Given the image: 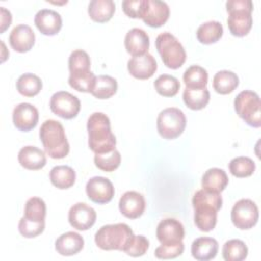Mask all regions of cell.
<instances>
[{
	"label": "cell",
	"instance_id": "obj_9",
	"mask_svg": "<svg viewBox=\"0 0 261 261\" xmlns=\"http://www.w3.org/2000/svg\"><path fill=\"white\" fill-rule=\"evenodd\" d=\"M156 237L161 245H175L182 242L185 238V227L182 223L175 218H164L157 225Z\"/></svg>",
	"mask_w": 261,
	"mask_h": 261
},
{
	"label": "cell",
	"instance_id": "obj_16",
	"mask_svg": "<svg viewBox=\"0 0 261 261\" xmlns=\"http://www.w3.org/2000/svg\"><path fill=\"white\" fill-rule=\"evenodd\" d=\"M37 29L46 36L56 35L62 27L61 15L53 9H41L35 15Z\"/></svg>",
	"mask_w": 261,
	"mask_h": 261
},
{
	"label": "cell",
	"instance_id": "obj_46",
	"mask_svg": "<svg viewBox=\"0 0 261 261\" xmlns=\"http://www.w3.org/2000/svg\"><path fill=\"white\" fill-rule=\"evenodd\" d=\"M0 15H1V29L0 32L3 33L11 23L12 16L9 10H7L5 7H0Z\"/></svg>",
	"mask_w": 261,
	"mask_h": 261
},
{
	"label": "cell",
	"instance_id": "obj_41",
	"mask_svg": "<svg viewBox=\"0 0 261 261\" xmlns=\"http://www.w3.org/2000/svg\"><path fill=\"white\" fill-rule=\"evenodd\" d=\"M90 66H91V60L86 51L77 49L70 53L68 58L69 72L90 70Z\"/></svg>",
	"mask_w": 261,
	"mask_h": 261
},
{
	"label": "cell",
	"instance_id": "obj_2",
	"mask_svg": "<svg viewBox=\"0 0 261 261\" xmlns=\"http://www.w3.org/2000/svg\"><path fill=\"white\" fill-rule=\"evenodd\" d=\"M40 140L45 152L53 159H62L69 152V143L66 139L63 125L54 119L45 120L39 132Z\"/></svg>",
	"mask_w": 261,
	"mask_h": 261
},
{
	"label": "cell",
	"instance_id": "obj_37",
	"mask_svg": "<svg viewBox=\"0 0 261 261\" xmlns=\"http://www.w3.org/2000/svg\"><path fill=\"white\" fill-rule=\"evenodd\" d=\"M94 162L99 169L103 171L111 172V171H114L120 165L121 156H120V153L116 149H114L107 153L95 154Z\"/></svg>",
	"mask_w": 261,
	"mask_h": 261
},
{
	"label": "cell",
	"instance_id": "obj_12",
	"mask_svg": "<svg viewBox=\"0 0 261 261\" xmlns=\"http://www.w3.org/2000/svg\"><path fill=\"white\" fill-rule=\"evenodd\" d=\"M39 120L38 109L30 103H19L12 111L14 126L21 132H29L36 127Z\"/></svg>",
	"mask_w": 261,
	"mask_h": 261
},
{
	"label": "cell",
	"instance_id": "obj_19",
	"mask_svg": "<svg viewBox=\"0 0 261 261\" xmlns=\"http://www.w3.org/2000/svg\"><path fill=\"white\" fill-rule=\"evenodd\" d=\"M253 24L252 12L247 10H232L228 12L227 27L229 32L237 37L246 36Z\"/></svg>",
	"mask_w": 261,
	"mask_h": 261
},
{
	"label": "cell",
	"instance_id": "obj_8",
	"mask_svg": "<svg viewBox=\"0 0 261 261\" xmlns=\"http://www.w3.org/2000/svg\"><path fill=\"white\" fill-rule=\"evenodd\" d=\"M51 111L64 119H71L77 115L81 110L79 98L69 92L59 91L52 95L50 99Z\"/></svg>",
	"mask_w": 261,
	"mask_h": 261
},
{
	"label": "cell",
	"instance_id": "obj_42",
	"mask_svg": "<svg viewBox=\"0 0 261 261\" xmlns=\"http://www.w3.org/2000/svg\"><path fill=\"white\" fill-rule=\"evenodd\" d=\"M45 228V221H33L27 219L24 216L20 218L18 222L19 233L28 239L35 238L41 234Z\"/></svg>",
	"mask_w": 261,
	"mask_h": 261
},
{
	"label": "cell",
	"instance_id": "obj_30",
	"mask_svg": "<svg viewBox=\"0 0 261 261\" xmlns=\"http://www.w3.org/2000/svg\"><path fill=\"white\" fill-rule=\"evenodd\" d=\"M182 80L186 88L203 89L206 88L208 82V72L200 65H191L185 70Z\"/></svg>",
	"mask_w": 261,
	"mask_h": 261
},
{
	"label": "cell",
	"instance_id": "obj_22",
	"mask_svg": "<svg viewBox=\"0 0 261 261\" xmlns=\"http://www.w3.org/2000/svg\"><path fill=\"white\" fill-rule=\"evenodd\" d=\"M218 243L215 239L201 237L196 239L191 246L192 256L199 261H208L217 255Z\"/></svg>",
	"mask_w": 261,
	"mask_h": 261
},
{
	"label": "cell",
	"instance_id": "obj_20",
	"mask_svg": "<svg viewBox=\"0 0 261 261\" xmlns=\"http://www.w3.org/2000/svg\"><path fill=\"white\" fill-rule=\"evenodd\" d=\"M18 162L25 169L38 170L46 165L47 159L43 150L35 146H24L18 152Z\"/></svg>",
	"mask_w": 261,
	"mask_h": 261
},
{
	"label": "cell",
	"instance_id": "obj_45",
	"mask_svg": "<svg viewBox=\"0 0 261 261\" xmlns=\"http://www.w3.org/2000/svg\"><path fill=\"white\" fill-rule=\"evenodd\" d=\"M226 11L232 10H247L253 11V2L251 0H228L225 3Z\"/></svg>",
	"mask_w": 261,
	"mask_h": 261
},
{
	"label": "cell",
	"instance_id": "obj_15",
	"mask_svg": "<svg viewBox=\"0 0 261 261\" xmlns=\"http://www.w3.org/2000/svg\"><path fill=\"white\" fill-rule=\"evenodd\" d=\"M35 33L28 24L15 25L9 35V44L11 48L19 53L30 51L35 44Z\"/></svg>",
	"mask_w": 261,
	"mask_h": 261
},
{
	"label": "cell",
	"instance_id": "obj_11",
	"mask_svg": "<svg viewBox=\"0 0 261 261\" xmlns=\"http://www.w3.org/2000/svg\"><path fill=\"white\" fill-rule=\"evenodd\" d=\"M96 218V211L86 203H75L68 211V221L77 230L89 229L94 225Z\"/></svg>",
	"mask_w": 261,
	"mask_h": 261
},
{
	"label": "cell",
	"instance_id": "obj_7",
	"mask_svg": "<svg viewBox=\"0 0 261 261\" xmlns=\"http://www.w3.org/2000/svg\"><path fill=\"white\" fill-rule=\"evenodd\" d=\"M230 218L237 228L250 229L256 225L258 221V207L255 202L250 199H241L232 206Z\"/></svg>",
	"mask_w": 261,
	"mask_h": 261
},
{
	"label": "cell",
	"instance_id": "obj_10",
	"mask_svg": "<svg viewBox=\"0 0 261 261\" xmlns=\"http://www.w3.org/2000/svg\"><path fill=\"white\" fill-rule=\"evenodd\" d=\"M88 198L97 204H106L114 196V187L112 182L103 176L91 177L86 185Z\"/></svg>",
	"mask_w": 261,
	"mask_h": 261
},
{
	"label": "cell",
	"instance_id": "obj_36",
	"mask_svg": "<svg viewBox=\"0 0 261 261\" xmlns=\"http://www.w3.org/2000/svg\"><path fill=\"white\" fill-rule=\"evenodd\" d=\"M154 87L156 92L163 97H173L177 94L180 84L179 81L170 74H161L155 82Z\"/></svg>",
	"mask_w": 261,
	"mask_h": 261
},
{
	"label": "cell",
	"instance_id": "obj_1",
	"mask_svg": "<svg viewBox=\"0 0 261 261\" xmlns=\"http://www.w3.org/2000/svg\"><path fill=\"white\" fill-rule=\"evenodd\" d=\"M88 145L95 153H107L115 149L116 139L111 132L110 119L103 112L92 113L87 122Z\"/></svg>",
	"mask_w": 261,
	"mask_h": 261
},
{
	"label": "cell",
	"instance_id": "obj_39",
	"mask_svg": "<svg viewBox=\"0 0 261 261\" xmlns=\"http://www.w3.org/2000/svg\"><path fill=\"white\" fill-rule=\"evenodd\" d=\"M23 216L33 221H45L46 204L39 197L30 198L24 205Z\"/></svg>",
	"mask_w": 261,
	"mask_h": 261
},
{
	"label": "cell",
	"instance_id": "obj_31",
	"mask_svg": "<svg viewBox=\"0 0 261 261\" xmlns=\"http://www.w3.org/2000/svg\"><path fill=\"white\" fill-rule=\"evenodd\" d=\"M117 91V82L110 75H98L91 94L97 99H109Z\"/></svg>",
	"mask_w": 261,
	"mask_h": 261
},
{
	"label": "cell",
	"instance_id": "obj_25",
	"mask_svg": "<svg viewBox=\"0 0 261 261\" xmlns=\"http://www.w3.org/2000/svg\"><path fill=\"white\" fill-rule=\"evenodd\" d=\"M49 177L54 187L65 190L73 186L75 181V171L70 166L57 165L51 169Z\"/></svg>",
	"mask_w": 261,
	"mask_h": 261
},
{
	"label": "cell",
	"instance_id": "obj_33",
	"mask_svg": "<svg viewBox=\"0 0 261 261\" xmlns=\"http://www.w3.org/2000/svg\"><path fill=\"white\" fill-rule=\"evenodd\" d=\"M96 81V75L91 70L70 72L68 84L71 88L79 92L91 93Z\"/></svg>",
	"mask_w": 261,
	"mask_h": 261
},
{
	"label": "cell",
	"instance_id": "obj_18",
	"mask_svg": "<svg viewBox=\"0 0 261 261\" xmlns=\"http://www.w3.org/2000/svg\"><path fill=\"white\" fill-rule=\"evenodd\" d=\"M169 17V7L166 2L160 0H148L147 9L143 20L151 28H159Z\"/></svg>",
	"mask_w": 261,
	"mask_h": 261
},
{
	"label": "cell",
	"instance_id": "obj_35",
	"mask_svg": "<svg viewBox=\"0 0 261 261\" xmlns=\"http://www.w3.org/2000/svg\"><path fill=\"white\" fill-rule=\"evenodd\" d=\"M192 204L194 208L199 206H206L218 211L222 207V197L220 196V193L209 192L202 189L194 194Z\"/></svg>",
	"mask_w": 261,
	"mask_h": 261
},
{
	"label": "cell",
	"instance_id": "obj_14",
	"mask_svg": "<svg viewBox=\"0 0 261 261\" xmlns=\"http://www.w3.org/2000/svg\"><path fill=\"white\" fill-rule=\"evenodd\" d=\"M127 69L134 77L147 80L155 73L157 69V62L150 53H146L132 57L127 61Z\"/></svg>",
	"mask_w": 261,
	"mask_h": 261
},
{
	"label": "cell",
	"instance_id": "obj_17",
	"mask_svg": "<svg viewBox=\"0 0 261 261\" xmlns=\"http://www.w3.org/2000/svg\"><path fill=\"white\" fill-rule=\"evenodd\" d=\"M124 46L126 51L134 56H140L148 53L150 39L148 34L139 28L129 30L124 38Z\"/></svg>",
	"mask_w": 261,
	"mask_h": 261
},
{
	"label": "cell",
	"instance_id": "obj_21",
	"mask_svg": "<svg viewBox=\"0 0 261 261\" xmlns=\"http://www.w3.org/2000/svg\"><path fill=\"white\" fill-rule=\"evenodd\" d=\"M84 248L83 237L75 231L62 233L55 241V250L62 256H72L81 252Z\"/></svg>",
	"mask_w": 261,
	"mask_h": 261
},
{
	"label": "cell",
	"instance_id": "obj_13",
	"mask_svg": "<svg viewBox=\"0 0 261 261\" xmlns=\"http://www.w3.org/2000/svg\"><path fill=\"white\" fill-rule=\"evenodd\" d=\"M118 207L121 214L125 217L130 219L138 218L145 211V198L136 191H127L120 197Z\"/></svg>",
	"mask_w": 261,
	"mask_h": 261
},
{
	"label": "cell",
	"instance_id": "obj_44",
	"mask_svg": "<svg viewBox=\"0 0 261 261\" xmlns=\"http://www.w3.org/2000/svg\"><path fill=\"white\" fill-rule=\"evenodd\" d=\"M185 245L182 242L170 245V246H164L161 245L155 249V257L158 259H174L178 256H180L184 253Z\"/></svg>",
	"mask_w": 261,
	"mask_h": 261
},
{
	"label": "cell",
	"instance_id": "obj_40",
	"mask_svg": "<svg viewBox=\"0 0 261 261\" xmlns=\"http://www.w3.org/2000/svg\"><path fill=\"white\" fill-rule=\"evenodd\" d=\"M149 249V241L142 234H133L125 243L122 251L132 257L143 256Z\"/></svg>",
	"mask_w": 261,
	"mask_h": 261
},
{
	"label": "cell",
	"instance_id": "obj_29",
	"mask_svg": "<svg viewBox=\"0 0 261 261\" xmlns=\"http://www.w3.org/2000/svg\"><path fill=\"white\" fill-rule=\"evenodd\" d=\"M185 104L192 110L203 109L210 100V93L207 88L189 89L186 88L182 93Z\"/></svg>",
	"mask_w": 261,
	"mask_h": 261
},
{
	"label": "cell",
	"instance_id": "obj_6",
	"mask_svg": "<svg viewBox=\"0 0 261 261\" xmlns=\"http://www.w3.org/2000/svg\"><path fill=\"white\" fill-rule=\"evenodd\" d=\"M157 130L166 140H172L182 134L187 119L185 113L176 107L163 109L157 117Z\"/></svg>",
	"mask_w": 261,
	"mask_h": 261
},
{
	"label": "cell",
	"instance_id": "obj_3",
	"mask_svg": "<svg viewBox=\"0 0 261 261\" xmlns=\"http://www.w3.org/2000/svg\"><path fill=\"white\" fill-rule=\"evenodd\" d=\"M133 234L132 228L125 223L106 224L95 233V243L102 250L122 251L125 243Z\"/></svg>",
	"mask_w": 261,
	"mask_h": 261
},
{
	"label": "cell",
	"instance_id": "obj_24",
	"mask_svg": "<svg viewBox=\"0 0 261 261\" xmlns=\"http://www.w3.org/2000/svg\"><path fill=\"white\" fill-rule=\"evenodd\" d=\"M115 11V4L112 0H92L88 6L90 17L97 22L108 21Z\"/></svg>",
	"mask_w": 261,
	"mask_h": 261
},
{
	"label": "cell",
	"instance_id": "obj_43",
	"mask_svg": "<svg viewBox=\"0 0 261 261\" xmlns=\"http://www.w3.org/2000/svg\"><path fill=\"white\" fill-rule=\"evenodd\" d=\"M148 0H124L121 3L123 12L133 18H143Z\"/></svg>",
	"mask_w": 261,
	"mask_h": 261
},
{
	"label": "cell",
	"instance_id": "obj_23",
	"mask_svg": "<svg viewBox=\"0 0 261 261\" xmlns=\"http://www.w3.org/2000/svg\"><path fill=\"white\" fill-rule=\"evenodd\" d=\"M201 184L203 190L220 193L226 188L228 184V177L223 169L212 167L204 172Z\"/></svg>",
	"mask_w": 261,
	"mask_h": 261
},
{
	"label": "cell",
	"instance_id": "obj_32",
	"mask_svg": "<svg viewBox=\"0 0 261 261\" xmlns=\"http://www.w3.org/2000/svg\"><path fill=\"white\" fill-rule=\"evenodd\" d=\"M43 84L41 79L34 73H23L16 82V90L19 94L25 97H34L40 93Z\"/></svg>",
	"mask_w": 261,
	"mask_h": 261
},
{
	"label": "cell",
	"instance_id": "obj_38",
	"mask_svg": "<svg viewBox=\"0 0 261 261\" xmlns=\"http://www.w3.org/2000/svg\"><path fill=\"white\" fill-rule=\"evenodd\" d=\"M230 173L237 177H247L253 174L255 171L256 165L255 162L246 156L236 157L230 160L228 164Z\"/></svg>",
	"mask_w": 261,
	"mask_h": 261
},
{
	"label": "cell",
	"instance_id": "obj_4",
	"mask_svg": "<svg viewBox=\"0 0 261 261\" xmlns=\"http://www.w3.org/2000/svg\"><path fill=\"white\" fill-rule=\"evenodd\" d=\"M155 46L168 68L176 69L185 63L187 58L185 48L172 34L168 32L159 34L155 40Z\"/></svg>",
	"mask_w": 261,
	"mask_h": 261
},
{
	"label": "cell",
	"instance_id": "obj_27",
	"mask_svg": "<svg viewBox=\"0 0 261 261\" xmlns=\"http://www.w3.org/2000/svg\"><path fill=\"white\" fill-rule=\"evenodd\" d=\"M212 85L217 93L229 94L239 86V77L233 71L219 70L214 74Z\"/></svg>",
	"mask_w": 261,
	"mask_h": 261
},
{
	"label": "cell",
	"instance_id": "obj_5",
	"mask_svg": "<svg viewBox=\"0 0 261 261\" xmlns=\"http://www.w3.org/2000/svg\"><path fill=\"white\" fill-rule=\"evenodd\" d=\"M237 114L253 127L261 125V102L256 92L245 90L240 92L233 102Z\"/></svg>",
	"mask_w": 261,
	"mask_h": 261
},
{
	"label": "cell",
	"instance_id": "obj_26",
	"mask_svg": "<svg viewBox=\"0 0 261 261\" xmlns=\"http://www.w3.org/2000/svg\"><path fill=\"white\" fill-rule=\"evenodd\" d=\"M223 34V27L217 20H209L200 24L197 30V39L202 44H212L217 42Z\"/></svg>",
	"mask_w": 261,
	"mask_h": 261
},
{
	"label": "cell",
	"instance_id": "obj_28",
	"mask_svg": "<svg viewBox=\"0 0 261 261\" xmlns=\"http://www.w3.org/2000/svg\"><path fill=\"white\" fill-rule=\"evenodd\" d=\"M194 209V222L196 226L204 232L212 230L217 222V211L206 206H199Z\"/></svg>",
	"mask_w": 261,
	"mask_h": 261
},
{
	"label": "cell",
	"instance_id": "obj_34",
	"mask_svg": "<svg viewBox=\"0 0 261 261\" xmlns=\"http://www.w3.org/2000/svg\"><path fill=\"white\" fill-rule=\"evenodd\" d=\"M248 256V247L246 244L238 239H232L222 247V257L225 261H242Z\"/></svg>",
	"mask_w": 261,
	"mask_h": 261
}]
</instances>
